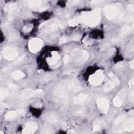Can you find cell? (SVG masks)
<instances>
[{
  "label": "cell",
  "instance_id": "cell-32",
  "mask_svg": "<svg viewBox=\"0 0 134 134\" xmlns=\"http://www.w3.org/2000/svg\"><path fill=\"white\" fill-rule=\"evenodd\" d=\"M68 41V39L67 38H66V37H62L59 40V44H64V43H67Z\"/></svg>",
  "mask_w": 134,
  "mask_h": 134
},
{
  "label": "cell",
  "instance_id": "cell-12",
  "mask_svg": "<svg viewBox=\"0 0 134 134\" xmlns=\"http://www.w3.org/2000/svg\"><path fill=\"white\" fill-rule=\"evenodd\" d=\"M43 92V90L38 89L37 90H33L32 89H26L24 90L18 96L20 99H27L33 96L40 94Z\"/></svg>",
  "mask_w": 134,
  "mask_h": 134
},
{
  "label": "cell",
  "instance_id": "cell-43",
  "mask_svg": "<svg viewBox=\"0 0 134 134\" xmlns=\"http://www.w3.org/2000/svg\"><path fill=\"white\" fill-rule=\"evenodd\" d=\"M109 76L110 77H113L114 76V74L113 73H111L109 74Z\"/></svg>",
  "mask_w": 134,
  "mask_h": 134
},
{
  "label": "cell",
  "instance_id": "cell-29",
  "mask_svg": "<svg viewBox=\"0 0 134 134\" xmlns=\"http://www.w3.org/2000/svg\"><path fill=\"white\" fill-rule=\"evenodd\" d=\"M70 60H71V58H70V57L68 55H65L64 56L63 60H64V62L65 64L68 63L70 61Z\"/></svg>",
  "mask_w": 134,
  "mask_h": 134
},
{
  "label": "cell",
  "instance_id": "cell-35",
  "mask_svg": "<svg viewBox=\"0 0 134 134\" xmlns=\"http://www.w3.org/2000/svg\"><path fill=\"white\" fill-rule=\"evenodd\" d=\"M80 39H81V36L79 35H75L72 37V40H74V41H79Z\"/></svg>",
  "mask_w": 134,
  "mask_h": 134
},
{
  "label": "cell",
  "instance_id": "cell-16",
  "mask_svg": "<svg viewBox=\"0 0 134 134\" xmlns=\"http://www.w3.org/2000/svg\"><path fill=\"white\" fill-rule=\"evenodd\" d=\"M60 57L57 51H53L52 52L51 57L48 60V62L51 66H55L57 65L59 67L58 62L60 59Z\"/></svg>",
  "mask_w": 134,
  "mask_h": 134
},
{
  "label": "cell",
  "instance_id": "cell-28",
  "mask_svg": "<svg viewBox=\"0 0 134 134\" xmlns=\"http://www.w3.org/2000/svg\"><path fill=\"white\" fill-rule=\"evenodd\" d=\"M86 112V109L84 108L79 110L77 112H76V114L78 115H80V116H82Z\"/></svg>",
  "mask_w": 134,
  "mask_h": 134
},
{
  "label": "cell",
  "instance_id": "cell-39",
  "mask_svg": "<svg viewBox=\"0 0 134 134\" xmlns=\"http://www.w3.org/2000/svg\"><path fill=\"white\" fill-rule=\"evenodd\" d=\"M103 2V1H93L91 2V3L93 4H98Z\"/></svg>",
  "mask_w": 134,
  "mask_h": 134
},
{
  "label": "cell",
  "instance_id": "cell-44",
  "mask_svg": "<svg viewBox=\"0 0 134 134\" xmlns=\"http://www.w3.org/2000/svg\"><path fill=\"white\" fill-rule=\"evenodd\" d=\"M0 133H1V134H3L4 133H3V132H2V131H1V132H0Z\"/></svg>",
  "mask_w": 134,
  "mask_h": 134
},
{
  "label": "cell",
  "instance_id": "cell-26",
  "mask_svg": "<svg viewBox=\"0 0 134 134\" xmlns=\"http://www.w3.org/2000/svg\"><path fill=\"white\" fill-rule=\"evenodd\" d=\"M8 87L10 89H12V90H13L14 91H17L19 89V87L17 85H16V84H15L14 83H9L8 84Z\"/></svg>",
  "mask_w": 134,
  "mask_h": 134
},
{
  "label": "cell",
  "instance_id": "cell-22",
  "mask_svg": "<svg viewBox=\"0 0 134 134\" xmlns=\"http://www.w3.org/2000/svg\"><path fill=\"white\" fill-rule=\"evenodd\" d=\"M17 114L18 113H17V111H10L6 114V115L5 116V119L7 120L12 119L14 118L15 117H16Z\"/></svg>",
  "mask_w": 134,
  "mask_h": 134
},
{
  "label": "cell",
  "instance_id": "cell-10",
  "mask_svg": "<svg viewBox=\"0 0 134 134\" xmlns=\"http://www.w3.org/2000/svg\"><path fill=\"white\" fill-rule=\"evenodd\" d=\"M133 27L132 26H125L121 30L118 35L112 39V42L113 43H117L120 41L121 39L123 38V37L126 36L128 33H130L131 31H133Z\"/></svg>",
  "mask_w": 134,
  "mask_h": 134
},
{
  "label": "cell",
  "instance_id": "cell-17",
  "mask_svg": "<svg viewBox=\"0 0 134 134\" xmlns=\"http://www.w3.org/2000/svg\"><path fill=\"white\" fill-rule=\"evenodd\" d=\"M133 118L131 117L128 119L125 122V130L127 131H131L134 129V123H133Z\"/></svg>",
  "mask_w": 134,
  "mask_h": 134
},
{
  "label": "cell",
  "instance_id": "cell-36",
  "mask_svg": "<svg viewBox=\"0 0 134 134\" xmlns=\"http://www.w3.org/2000/svg\"><path fill=\"white\" fill-rule=\"evenodd\" d=\"M113 81L114 82V83H115V85H119V83H120L119 80L117 77H116L113 79Z\"/></svg>",
  "mask_w": 134,
  "mask_h": 134
},
{
  "label": "cell",
  "instance_id": "cell-15",
  "mask_svg": "<svg viewBox=\"0 0 134 134\" xmlns=\"http://www.w3.org/2000/svg\"><path fill=\"white\" fill-rule=\"evenodd\" d=\"M90 98L89 95L86 94L80 93L79 95L73 97V102L76 104H82L86 102L89 101Z\"/></svg>",
  "mask_w": 134,
  "mask_h": 134
},
{
  "label": "cell",
  "instance_id": "cell-2",
  "mask_svg": "<svg viewBox=\"0 0 134 134\" xmlns=\"http://www.w3.org/2000/svg\"><path fill=\"white\" fill-rule=\"evenodd\" d=\"M80 22L88 26H95L101 20V15L99 9L94 10L91 12L83 13L79 18Z\"/></svg>",
  "mask_w": 134,
  "mask_h": 134
},
{
  "label": "cell",
  "instance_id": "cell-18",
  "mask_svg": "<svg viewBox=\"0 0 134 134\" xmlns=\"http://www.w3.org/2000/svg\"><path fill=\"white\" fill-rule=\"evenodd\" d=\"M45 119L51 124H54L58 121V117L54 113H49L46 115Z\"/></svg>",
  "mask_w": 134,
  "mask_h": 134
},
{
  "label": "cell",
  "instance_id": "cell-9",
  "mask_svg": "<svg viewBox=\"0 0 134 134\" xmlns=\"http://www.w3.org/2000/svg\"><path fill=\"white\" fill-rule=\"evenodd\" d=\"M2 53L4 58L8 60H13L18 55V52L15 49L10 47L4 48Z\"/></svg>",
  "mask_w": 134,
  "mask_h": 134
},
{
  "label": "cell",
  "instance_id": "cell-4",
  "mask_svg": "<svg viewBox=\"0 0 134 134\" xmlns=\"http://www.w3.org/2000/svg\"><path fill=\"white\" fill-rule=\"evenodd\" d=\"M64 26L63 22L59 19H55L43 23L39 28L43 32L49 33L63 28Z\"/></svg>",
  "mask_w": 134,
  "mask_h": 134
},
{
  "label": "cell",
  "instance_id": "cell-31",
  "mask_svg": "<svg viewBox=\"0 0 134 134\" xmlns=\"http://www.w3.org/2000/svg\"><path fill=\"white\" fill-rule=\"evenodd\" d=\"M127 10L131 13H133L134 11V5L133 4H129L127 7Z\"/></svg>",
  "mask_w": 134,
  "mask_h": 134
},
{
  "label": "cell",
  "instance_id": "cell-3",
  "mask_svg": "<svg viewBox=\"0 0 134 134\" xmlns=\"http://www.w3.org/2000/svg\"><path fill=\"white\" fill-rule=\"evenodd\" d=\"M106 17L110 20L120 19L123 17L124 13L121 8L116 5H109L104 9Z\"/></svg>",
  "mask_w": 134,
  "mask_h": 134
},
{
  "label": "cell",
  "instance_id": "cell-6",
  "mask_svg": "<svg viewBox=\"0 0 134 134\" xmlns=\"http://www.w3.org/2000/svg\"><path fill=\"white\" fill-rule=\"evenodd\" d=\"M105 77L104 72L102 70H98L89 77L90 83L94 86H97L102 83Z\"/></svg>",
  "mask_w": 134,
  "mask_h": 134
},
{
  "label": "cell",
  "instance_id": "cell-42",
  "mask_svg": "<svg viewBox=\"0 0 134 134\" xmlns=\"http://www.w3.org/2000/svg\"><path fill=\"white\" fill-rule=\"evenodd\" d=\"M17 112V113L19 114H24V111L23 110H22V109H19Z\"/></svg>",
  "mask_w": 134,
  "mask_h": 134
},
{
  "label": "cell",
  "instance_id": "cell-24",
  "mask_svg": "<svg viewBox=\"0 0 134 134\" xmlns=\"http://www.w3.org/2000/svg\"><path fill=\"white\" fill-rule=\"evenodd\" d=\"M80 22L79 18H75L70 20L68 22V24L70 26H77L80 23Z\"/></svg>",
  "mask_w": 134,
  "mask_h": 134
},
{
  "label": "cell",
  "instance_id": "cell-41",
  "mask_svg": "<svg viewBox=\"0 0 134 134\" xmlns=\"http://www.w3.org/2000/svg\"><path fill=\"white\" fill-rule=\"evenodd\" d=\"M133 67H134V61L132 60L130 62V68L131 69H133Z\"/></svg>",
  "mask_w": 134,
  "mask_h": 134
},
{
  "label": "cell",
  "instance_id": "cell-1",
  "mask_svg": "<svg viewBox=\"0 0 134 134\" xmlns=\"http://www.w3.org/2000/svg\"><path fill=\"white\" fill-rule=\"evenodd\" d=\"M81 89V85L76 80H66L58 84L55 89L54 94L60 102L68 103L71 95Z\"/></svg>",
  "mask_w": 134,
  "mask_h": 134
},
{
  "label": "cell",
  "instance_id": "cell-40",
  "mask_svg": "<svg viewBox=\"0 0 134 134\" xmlns=\"http://www.w3.org/2000/svg\"><path fill=\"white\" fill-rule=\"evenodd\" d=\"M114 51H115V49H114V48H112V49H110V50H109V55H110V56L112 55H113V53L114 52Z\"/></svg>",
  "mask_w": 134,
  "mask_h": 134
},
{
  "label": "cell",
  "instance_id": "cell-38",
  "mask_svg": "<svg viewBox=\"0 0 134 134\" xmlns=\"http://www.w3.org/2000/svg\"><path fill=\"white\" fill-rule=\"evenodd\" d=\"M84 43L87 45H91V44L92 43V42L90 40L88 39V38H85V39H84Z\"/></svg>",
  "mask_w": 134,
  "mask_h": 134
},
{
  "label": "cell",
  "instance_id": "cell-19",
  "mask_svg": "<svg viewBox=\"0 0 134 134\" xmlns=\"http://www.w3.org/2000/svg\"><path fill=\"white\" fill-rule=\"evenodd\" d=\"M17 9V5L15 3H10L7 4L4 8V11L8 13H12Z\"/></svg>",
  "mask_w": 134,
  "mask_h": 134
},
{
  "label": "cell",
  "instance_id": "cell-14",
  "mask_svg": "<svg viewBox=\"0 0 134 134\" xmlns=\"http://www.w3.org/2000/svg\"><path fill=\"white\" fill-rule=\"evenodd\" d=\"M38 129V125L35 122H29L27 123L23 129L22 133L25 134L34 133Z\"/></svg>",
  "mask_w": 134,
  "mask_h": 134
},
{
  "label": "cell",
  "instance_id": "cell-23",
  "mask_svg": "<svg viewBox=\"0 0 134 134\" xmlns=\"http://www.w3.org/2000/svg\"><path fill=\"white\" fill-rule=\"evenodd\" d=\"M126 118V115L125 114H120L115 119V125H119L121 123L124 122L125 119Z\"/></svg>",
  "mask_w": 134,
  "mask_h": 134
},
{
  "label": "cell",
  "instance_id": "cell-11",
  "mask_svg": "<svg viewBox=\"0 0 134 134\" xmlns=\"http://www.w3.org/2000/svg\"><path fill=\"white\" fill-rule=\"evenodd\" d=\"M97 106L100 111L103 113L106 114L108 113L109 109V103L106 98H100L97 100Z\"/></svg>",
  "mask_w": 134,
  "mask_h": 134
},
{
  "label": "cell",
  "instance_id": "cell-27",
  "mask_svg": "<svg viewBox=\"0 0 134 134\" xmlns=\"http://www.w3.org/2000/svg\"><path fill=\"white\" fill-rule=\"evenodd\" d=\"M9 93L5 90H1V95H0V97H1V100H3V98H4V97L8 95H9Z\"/></svg>",
  "mask_w": 134,
  "mask_h": 134
},
{
  "label": "cell",
  "instance_id": "cell-33",
  "mask_svg": "<svg viewBox=\"0 0 134 134\" xmlns=\"http://www.w3.org/2000/svg\"><path fill=\"white\" fill-rule=\"evenodd\" d=\"M100 129V126L99 124H95L93 127V130L94 131H98Z\"/></svg>",
  "mask_w": 134,
  "mask_h": 134
},
{
  "label": "cell",
  "instance_id": "cell-30",
  "mask_svg": "<svg viewBox=\"0 0 134 134\" xmlns=\"http://www.w3.org/2000/svg\"><path fill=\"white\" fill-rule=\"evenodd\" d=\"M109 45H110V43H105L103 45H102V46H101V50L102 51H103V50H104L106 49L107 48H108L109 47Z\"/></svg>",
  "mask_w": 134,
  "mask_h": 134
},
{
  "label": "cell",
  "instance_id": "cell-37",
  "mask_svg": "<svg viewBox=\"0 0 134 134\" xmlns=\"http://www.w3.org/2000/svg\"><path fill=\"white\" fill-rule=\"evenodd\" d=\"M134 84V78L132 77L131 80H130V81L129 82V86L130 88H132L133 87Z\"/></svg>",
  "mask_w": 134,
  "mask_h": 134
},
{
  "label": "cell",
  "instance_id": "cell-20",
  "mask_svg": "<svg viewBox=\"0 0 134 134\" xmlns=\"http://www.w3.org/2000/svg\"><path fill=\"white\" fill-rule=\"evenodd\" d=\"M11 76L15 80L22 79L25 77V74L21 71H15L11 73Z\"/></svg>",
  "mask_w": 134,
  "mask_h": 134
},
{
  "label": "cell",
  "instance_id": "cell-25",
  "mask_svg": "<svg viewBox=\"0 0 134 134\" xmlns=\"http://www.w3.org/2000/svg\"><path fill=\"white\" fill-rule=\"evenodd\" d=\"M33 28V25L32 24H28L24 26L23 30L24 32L29 33L32 31Z\"/></svg>",
  "mask_w": 134,
  "mask_h": 134
},
{
  "label": "cell",
  "instance_id": "cell-8",
  "mask_svg": "<svg viewBox=\"0 0 134 134\" xmlns=\"http://www.w3.org/2000/svg\"><path fill=\"white\" fill-rule=\"evenodd\" d=\"M43 46V41L39 38H33L29 41V48L31 52L35 53L39 51Z\"/></svg>",
  "mask_w": 134,
  "mask_h": 134
},
{
  "label": "cell",
  "instance_id": "cell-21",
  "mask_svg": "<svg viewBox=\"0 0 134 134\" xmlns=\"http://www.w3.org/2000/svg\"><path fill=\"white\" fill-rule=\"evenodd\" d=\"M115 86V84L113 81H109L105 84L104 87V91L106 92H109L111 91L112 89H113Z\"/></svg>",
  "mask_w": 134,
  "mask_h": 134
},
{
  "label": "cell",
  "instance_id": "cell-7",
  "mask_svg": "<svg viewBox=\"0 0 134 134\" xmlns=\"http://www.w3.org/2000/svg\"><path fill=\"white\" fill-rule=\"evenodd\" d=\"M26 2L30 8L39 11L47 9L48 5L47 2L44 1H29Z\"/></svg>",
  "mask_w": 134,
  "mask_h": 134
},
{
  "label": "cell",
  "instance_id": "cell-13",
  "mask_svg": "<svg viewBox=\"0 0 134 134\" xmlns=\"http://www.w3.org/2000/svg\"><path fill=\"white\" fill-rule=\"evenodd\" d=\"M127 94V90L125 89L122 90L118 94V95L115 97L113 100L114 105L116 107L121 106L124 102V100L126 98Z\"/></svg>",
  "mask_w": 134,
  "mask_h": 134
},
{
  "label": "cell",
  "instance_id": "cell-34",
  "mask_svg": "<svg viewBox=\"0 0 134 134\" xmlns=\"http://www.w3.org/2000/svg\"><path fill=\"white\" fill-rule=\"evenodd\" d=\"M131 90H130V99L131 100V102H133V87L131 88Z\"/></svg>",
  "mask_w": 134,
  "mask_h": 134
},
{
  "label": "cell",
  "instance_id": "cell-5",
  "mask_svg": "<svg viewBox=\"0 0 134 134\" xmlns=\"http://www.w3.org/2000/svg\"><path fill=\"white\" fill-rule=\"evenodd\" d=\"M72 56L76 63H84L89 58V53L84 50L75 49L72 51Z\"/></svg>",
  "mask_w": 134,
  "mask_h": 134
}]
</instances>
